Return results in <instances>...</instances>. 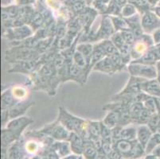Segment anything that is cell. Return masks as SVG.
<instances>
[{
	"label": "cell",
	"mask_w": 160,
	"mask_h": 159,
	"mask_svg": "<svg viewBox=\"0 0 160 159\" xmlns=\"http://www.w3.org/2000/svg\"><path fill=\"white\" fill-rule=\"evenodd\" d=\"M40 133L50 137L54 141H69L71 132L69 131L60 122L56 120L53 123L46 125L41 130H38Z\"/></svg>",
	"instance_id": "obj_5"
},
{
	"label": "cell",
	"mask_w": 160,
	"mask_h": 159,
	"mask_svg": "<svg viewBox=\"0 0 160 159\" xmlns=\"http://www.w3.org/2000/svg\"><path fill=\"white\" fill-rule=\"evenodd\" d=\"M51 147L58 153L60 158L67 157L72 154L69 141H54Z\"/></svg>",
	"instance_id": "obj_17"
},
{
	"label": "cell",
	"mask_w": 160,
	"mask_h": 159,
	"mask_svg": "<svg viewBox=\"0 0 160 159\" xmlns=\"http://www.w3.org/2000/svg\"><path fill=\"white\" fill-rule=\"evenodd\" d=\"M158 132H159V133H160V126H159V129H158Z\"/></svg>",
	"instance_id": "obj_36"
},
{
	"label": "cell",
	"mask_w": 160,
	"mask_h": 159,
	"mask_svg": "<svg viewBox=\"0 0 160 159\" xmlns=\"http://www.w3.org/2000/svg\"><path fill=\"white\" fill-rule=\"evenodd\" d=\"M57 120L70 132L78 133L85 139H88V121L75 116L64 107H59V113Z\"/></svg>",
	"instance_id": "obj_1"
},
{
	"label": "cell",
	"mask_w": 160,
	"mask_h": 159,
	"mask_svg": "<svg viewBox=\"0 0 160 159\" xmlns=\"http://www.w3.org/2000/svg\"><path fill=\"white\" fill-rule=\"evenodd\" d=\"M141 91L155 98H160V83L158 79L145 80L141 85Z\"/></svg>",
	"instance_id": "obj_10"
},
{
	"label": "cell",
	"mask_w": 160,
	"mask_h": 159,
	"mask_svg": "<svg viewBox=\"0 0 160 159\" xmlns=\"http://www.w3.org/2000/svg\"><path fill=\"white\" fill-rule=\"evenodd\" d=\"M159 6H160V1H159Z\"/></svg>",
	"instance_id": "obj_38"
},
{
	"label": "cell",
	"mask_w": 160,
	"mask_h": 159,
	"mask_svg": "<svg viewBox=\"0 0 160 159\" xmlns=\"http://www.w3.org/2000/svg\"><path fill=\"white\" fill-rule=\"evenodd\" d=\"M22 159H30V158H29L28 156H26V157H24L23 158H22Z\"/></svg>",
	"instance_id": "obj_34"
},
{
	"label": "cell",
	"mask_w": 160,
	"mask_h": 159,
	"mask_svg": "<svg viewBox=\"0 0 160 159\" xmlns=\"http://www.w3.org/2000/svg\"><path fill=\"white\" fill-rule=\"evenodd\" d=\"M31 159H42V157H41L40 155H35V156H33Z\"/></svg>",
	"instance_id": "obj_32"
},
{
	"label": "cell",
	"mask_w": 160,
	"mask_h": 159,
	"mask_svg": "<svg viewBox=\"0 0 160 159\" xmlns=\"http://www.w3.org/2000/svg\"><path fill=\"white\" fill-rule=\"evenodd\" d=\"M72 153L77 155L82 156L85 148V138H83L79 134L71 132L70 138L69 139Z\"/></svg>",
	"instance_id": "obj_15"
},
{
	"label": "cell",
	"mask_w": 160,
	"mask_h": 159,
	"mask_svg": "<svg viewBox=\"0 0 160 159\" xmlns=\"http://www.w3.org/2000/svg\"><path fill=\"white\" fill-rule=\"evenodd\" d=\"M33 122V120L29 117H26V116H21V117L15 118V119H12L7 122V124L6 125L5 127L8 130H11L13 131L15 135H18L19 138L22 137V134L25 129Z\"/></svg>",
	"instance_id": "obj_8"
},
{
	"label": "cell",
	"mask_w": 160,
	"mask_h": 159,
	"mask_svg": "<svg viewBox=\"0 0 160 159\" xmlns=\"http://www.w3.org/2000/svg\"><path fill=\"white\" fill-rule=\"evenodd\" d=\"M28 135V134H27ZM34 136L30 135V138L27 139L26 142H24V150L27 156H35L38 155V154H40L41 150L42 151L43 149L42 148L41 146L44 145L42 140L38 138H33Z\"/></svg>",
	"instance_id": "obj_11"
},
{
	"label": "cell",
	"mask_w": 160,
	"mask_h": 159,
	"mask_svg": "<svg viewBox=\"0 0 160 159\" xmlns=\"http://www.w3.org/2000/svg\"><path fill=\"white\" fill-rule=\"evenodd\" d=\"M90 1H91V0H88V2H90Z\"/></svg>",
	"instance_id": "obj_37"
},
{
	"label": "cell",
	"mask_w": 160,
	"mask_h": 159,
	"mask_svg": "<svg viewBox=\"0 0 160 159\" xmlns=\"http://www.w3.org/2000/svg\"><path fill=\"white\" fill-rule=\"evenodd\" d=\"M16 103H18V102L14 100L10 87L2 92V95H1V108H2V110L10 109Z\"/></svg>",
	"instance_id": "obj_22"
},
{
	"label": "cell",
	"mask_w": 160,
	"mask_h": 159,
	"mask_svg": "<svg viewBox=\"0 0 160 159\" xmlns=\"http://www.w3.org/2000/svg\"><path fill=\"white\" fill-rule=\"evenodd\" d=\"M98 154V149L95 146L93 141L90 139H85V148L83 151L82 157L85 159H96Z\"/></svg>",
	"instance_id": "obj_20"
},
{
	"label": "cell",
	"mask_w": 160,
	"mask_h": 159,
	"mask_svg": "<svg viewBox=\"0 0 160 159\" xmlns=\"http://www.w3.org/2000/svg\"><path fill=\"white\" fill-rule=\"evenodd\" d=\"M136 12V7L132 4H128L123 7L121 10V14L123 17H130L132 16L135 15Z\"/></svg>",
	"instance_id": "obj_26"
},
{
	"label": "cell",
	"mask_w": 160,
	"mask_h": 159,
	"mask_svg": "<svg viewBox=\"0 0 160 159\" xmlns=\"http://www.w3.org/2000/svg\"><path fill=\"white\" fill-rule=\"evenodd\" d=\"M33 34V30L27 26H21L14 27L13 30H7V38L11 40L20 41L28 38Z\"/></svg>",
	"instance_id": "obj_9"
},
{
	"label": "cell",
	"mask_w": 160,
	"mask_h": 159,
	"mask_svg": "<svg viewBox=\"0 0 160 159\" xmlns=\"http://www.w3.org/2000/svg\"><path fill=\"white\" fill-rule=\"evenodd\" d=\"M154 13H155V14L160 18V6L159 5L157 6V7H155V8H154Z\"/></svg>",
	"instance_id": "obj_29"
},
{
	"label": "cell",
	"mask_w": 160,
	"mask_h": 159,
	"mask_svg": "<svg viewBox=\"0 0 160 159\" xmlns=\"http://www.w3.org/2000/svg\"><path fill=\"white\" fill-rule=\"evenodd\" d=\"M144 81V79L131 76L128 82L127 83L124 88L121 92H120V93H118V95H136L141 92H142L141 85Z\"/></svg>",
	"instance_id": "obj_12"
},
{
	"label": "cell",
	"mask_w": 160,
	"mask_h": 159,
	"mask_svg": "<svg viewBox=\"0 0 160 159\" xmlns=\"http://www.w3.org/2000/svg\"><path fill=\"white\" fill-rule=\"evenodd\" d=\"M128 70L132 77H139L144 80H153L158 77V70L156 65L131 61L128 65Z\"/></svg>",
	"instance_id": "obj_3"
},
{
	"label": "cell",
	"mask_w": 160,
	"mask_h": 159,
	"mask_svg": "<svg viewBox=\"0 0 160 159\" xmlns=\"http://www.w3.org/2000/svg\"><path fill=\"white\" fill-rule=\"evenodd\" d=\"M115 33H116V30L114 28L111 17L105 16L103 17L99 30L97 31L96 42H101V41L110 39Z\"/></svg>",
	"instance_id": "obj_6"
},
{
	"label": "cell",
	"mask_w": 160,
	"mask_h": 159,
	"mask_svg": "<svg viewBox=\"0 0 160 159\" xmlns=\"http://www.w3.org/2000/svg\"><path fill=\"white\" fill-rule=\"evenodd\" d=\"M153 132L149 128V127L147 124H141L137 127V139L138 142L142 146V147H146L148 141L151 138V137L153 135Z\"/></svg>",
	"instance_id": "obj_16"
},
{
	"label": "cell",
	"mask_w": 160,
	"mask_h": 159,
	"mask_svg": "<svg viewBox=\"0 0 160 159\" xmlns=\"http://www.w3.org/2000/svg\"><path fill=\"white\" fill-rule=\"evenodd\" d=\"M93 49L94 46L90 42H82V43L78 44V46L76 47V50H78L85 57L87 64H88V69H89L92 57V53H93Z\"/></svg>",
	"instance_id": "obj_19"
},
{
	"label": "cell",
	"mask_w": 160,
	"mask_h": 159,
	"mask_svg": "<svg viewBox=\"0 0 160 159\" xmlns=\"http://www.w3.org/2000/svg\"><path fill=\"white\" fill-rule=\"evenodd\" d=\"M120 117L119 113L115 111H108V113L104 119L102 120V122L107 127L110 129H114L120 124Z\"/></svg>",
	"instance_id": "obj_21"
},
{
	"label": "cell",
	"mask_w": 160,
	"mask_h": 159,
	"mask_svg": "<svg viewBox=\"0 0 160 159\" xmlns=\"http://www.w3.org/2000/svg\"><path fill=\"white\" fill-rule=\"evenodd\" d=\"M7 151L9 159H22L27 156L25 152L24 142L22 138L11 144L7 149Z\"/></svg>",
	"instance_id": "obj_14"
},
{
	"label": "cell",
	"mask_w": 160,
	"mask_h": 159,
	"mask_svg": "<svg viewBox=\"0 0 160 159\" xmlns=\"http://www.w3.org/2000/svg\"><path fill=\"white\" fill-rule=\"evenodd\" d=\"M150 129L152 131L153 133H156L158 132V129H159L160 126V115L158 112H156L155 114H152L150 118L149 121L147 123Z\"/></svg>",
	"instance_id": "obj_24"
},
{
	"label": "cell",
	"mask_w": 160,
	"mask_h": 159,
	"mask_svg": "<svg viewBox=\"0 0 160 159\" xmlns=\"http://www.w3.org/2000/svg\"><path fill=\"white\" fill-rule=\"evenodd\" d=\"M143 33L151 34L155 30L160 28V18L152 11L145 13L141 19Z\"/></svg>",
	"instance_id": "obj_7"
},
{
	"label": "cell",
	"mask_w": 160,
	"mask_h": 159,
	"mask_svg": "<svg viewBox=\"0 0 160 159\" xmlns=\"http://www.w3.org/2000/svg\"><path fill=\"white\" fill-rule=\"evenodd\" d=\"M136 159H144L143 157H140V158H136Z\"/></svg>",
	"instance_id": "obj_35"
},
{
	"label": "cell",
	"mask_w": 160,
	"mask_h": 159,
	"mask_svg": "<svg viewBox=\"0 0 160 159\" xmlns=\"http://www.w3.org/2000/svg\"><path fill=\"white\" fill-rule=\"evenodd\" d=\"M156 68L157 70H158V76H160V61L156 64Z\"/></svg>",
	"instance_id": "obj_31"
},
{
	"label": "cell",
	"mask_w": 160,
	"mask_h": 159,
	"mask_svg": "<svg viewBox=\"0 0 160 159\" xmlns=\"http://www.w3.org/2000/svg\"><path fill=\"white\" fill-rule=\"evenodd\" d=\"M11 88L12 96H14V100L17 102L24 101L27 100L29 97V92L28 87L26 85H22V84H15L10 87Z\"/></svg>",
	"instance_id": "obj_18"
},
{
	"label": "cell",
	"mask_w": 160,
	"mask_h": 159,
	"mask_svg": "<svg viewBox=\"0 0 160 159\" xmlns=\"http://www.w3.org/2000/svg\"><path fill=\"white\" fill-rule=\"evenodd\" d=\"M154 45L153 39L151 34L143 33L139 38L136 39L131 49V58L132 61H137L144 56Z\"/></svg>",
	"instance_id": "obj_4"
},
{
	"label": "cell",
	"mask_w": 160,
	"mask_h": 159,
	"mask_svg": "<svg viewBox=\"0 0 160 159\" xmlns=\"http://www.w3.org/2000/svg\"><path fill=\"white\" fill-rule=\"evenodd\" d=\"M158 146H160V133L156 132V133H154L152 135V136L148 141L146 147H145L146 154H151L154 151V150Z\"/></svg>",
	"instance_id": "obj_23"
},
{
	"label": "cell",
	"mask_w": 160,
	"mask_h": 159,
	"mask_svg": "<svg viewBox=\"0 0 160 159\" xmlns=\"http://www.w3.org/2000/svg\"><path fill=\"white\" fill-rule=\"evenodd\" d=\"M1 120H2V128L5 127L6 125L7 124V122L11 120L9 109H7V110H2V119H1Z\"/></svg>",
	"instance_id": "obj_27"
},
{
	"label": "cell",
	"mask_w": 160,
	"mask_h": 159,
	"mask_svg": "<svg viewBox=\"0 0 160 159\" xmlns=\"http://www.w3.org/2000/svg\"><path fill=\"white\" fill-rule=\"evenodd\" d=\"M112 148L125 159L140 158L146 155L145 148L136 140L119 139L113 142Z\"/></svg>",
	"instance_id": "obj_2"
},
{
	"label": "cell",
	"mask_w": 160,
	"mask_h": 159,
	"mask_svg": "<svg viewBox=\"0 0 160 159\" xmlns=\"http://www.w3.org/2000/svg\"><path fill=\"white\" fill-rule=\"evenodd\" d=\"M99 2H102V3H106V2H108L109 1V0H98Z\"/></svg>",
	"instance_id": "obj_33"
},
{
	"label": "cell",
	"mask_w": 160,
	"mask_h": 159,
	"mask_svg": "<svg viewBox=\"0 0 160 159\" xmlns=\"http://www.w3.org/2000/svg\"><path fill=\"white\" fill-rule=\"evenodd\" d=\"M34 101L33 100H24L16 103L12 107L9 109L10 118L11 119H15V118L21 117L24 115L27 111L34 104Z\"/></svg>",
	"instance_id": "obj_13"
},
{
	"label": "cell",
	"mask_w": 160,
	"mask_h": 159,
	"mask_svg": "<svg viewBox=\"0 0 160 159\" xmlns=\"http://www.w3.org/2000/svg\"><path fill=\"white\" fill-rule=\"evenodd\" d=\"M151 35V37H152V39H153L154 45H159L160 44V28L155 30Z\"/></svg>",
	"instance_id": "obj_28"
},
{
	"label": "cell",
	"mask_w": 160,
	"mask_h": 159,
	"mask_svg": "<svg viewBox=\"0 0 160 159\" xmlns=\"http://www.w3.org/2000/svg\"><path fill=\"white\" fill-rule=\"evenodd\" d=\"M112 24L114 26V28L116 30V32H120L123 31V30H129V27L127 24L126 20L121 18L119 17H111Z\"/></svg>",
	"instance_id": "obj_25"
},
{
	"label": "cell",
	"mask_w": 160,
	"mask_h": 159,
	"mask_svg": "<svg viewBox=\"0 0 160 159\" xmlns=\"http://www.w3.org/2000/svg\"><path fill=\"white\" fill-rule=\"evenodd\" d=\"M144 159H160V158H158V157L154 155L153 154H146V155H145Z\"/></svg>",
	"instance_id": "obj_30"
}]
</instances>
